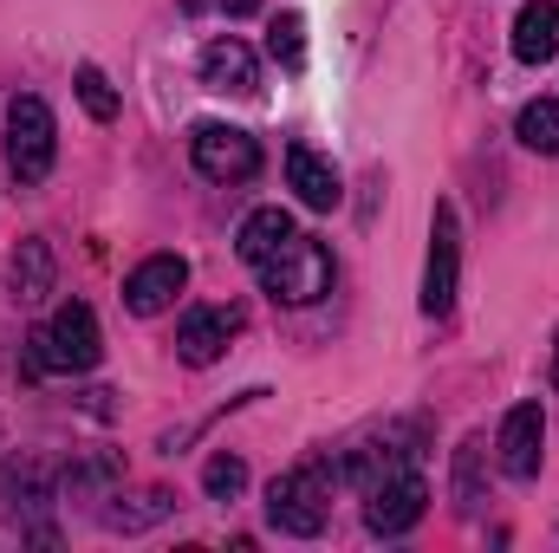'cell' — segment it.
Here are the masks:
<instances>
[{
	"mask_svg": "<svg viewBox=\"0 0 559 553\" xmlns=\"http://www.w3.org/2000/svg\"><path fill=\"white\" fill-rule=\"evenodd\" d=\"M455 280H462V228H455V209L436 202V222H429V261H423V313L442 319L455 306Z\"/></svg>",
	"mask_w": 559,
	"mask_h": 553,
	"instance_id": "7",
	"label": "cell"
},
{
	"mask_svg": "<svg viewBox=\"0 0 559 553\" xmlns=\"http://www.w3.org/2000/svg\"><path fill=\"white\" fill-rule=\"evenodd\" d=\"M325 515H332V469H325V462H299V469L274 475V489H267V521H274L280 534L312 541V534L325 528Z\"/></svg>",
	"mask_w": 559,
	"mask_h": 553,
	"instance_id": "2",
	"label": "cell"
},
{
	"mask_svg": "<svg viewBox=\"0 0 559 553\" xmlns=\"http://www.w3.org/2000/svg\"><path fill=\"white\" fill-rule=\"evenodd\" d=\"M228 339H235V313L228 306H195V313H182V326H176V358L182 365H215L222 352H228Z\"/></svg>",
	"mask_w": 559,
	"mask_h": 553,
	"instance_id": "10",
	"label": "cell"
},
{
	"mask_svg": "<svg viewBox=\"0 0 559 553\" xmlns=\"http://www.w3.org/2000/svg\"><path fill=\"white\" fill-rule=\"evenodd\" d=\"M514 59H521V66L559 59V0H527V7L514 13Z\"/></svg>",
	"mask_w": 559,
	"mask_h": 553,
	"instance_id": "13",
	"label": "cell"
},
{
	"mask_svg": "<svg viewBox=\"0 0 559 553\" xmlns=\"http://www.w3.org/2000/svg\"><path fill=\"white\" fill-rule=\"evenodd\" d=\"M521 143L527 150H540V156H559V98H534V105H521Z\"/></svg>",
	"mask_w": 559,
	"mask_h": 553,
	"instance_id": "18",
	"label": "cell"
},
{
	"mask_svg": "<svg viewBox=\"0 0 559 553\" xmlns=\"http://www.w3.org/2000/svg\"><path fill=\"white\" fill-rule=\"evenodd\" d=\"M189 163L209 176V183H248L261 169V143L235 125H195L189 131Z\"/></svg>",
	"mask_w": 559,
	"mask_h": 553,
	"instance_id": "6",
	"label": "cell"
},
{
	"mask_svg": "<svg viewBox=\"0 0 559 553\" xmlns=\"http://www.w3.org/2000/svg\"><path fill=\"white\" fill-rule=\"evenodd\" d=\"M202 85L209 92H235V98H254L261 92V66L241 39H209L202 46Z\"/></svg>",
	"mask_w": 559,
	"mask_h": 553,
	"instance_id": "11",
	"label": "cell"
},
{
	"mask_svg": "<svg viewBox=\"0 0 559 553\" xmlns=\"http://www.w3.org/2000/svg\"><path fill=\"white\" fill-rule=\"evenodd\" d=\"M7 286H13L20 306H39L52 293V248L46 242H20L13 261H7Z\"/></svg>",
	"mask_w": 559,
	"mask_h": 553,
	"instance_id": "15",
	"label": "cell"
},
{
	"mask_svg": "<svg viewBox=\"0 0 559 553\" xmlns=\"http://www.w3.org/2000/svg\"><path fill=\"white\" fill-rule=\"evenodd\" d=\"M176 508V495L169 489H143V495H118V508H105V528H118V534H143V528H156L163 515Z\"/></svg>",
	"mask_w": 559,
	"mask_h": 553,
	"instance_id": "16",
	"label": "cell"
},
{
	"mask_svg": "<svg viewBox=\"0 0 559 553\" xmlns=\"http://www.w3.org/2000/svg\"><path fill=\"white\" fill-rule=\"evenodd\" d=\"M286 183L299 189V202H306V209H338V202H345L338 169H332L312 143H293V150H286Z\"/></svg>",
	"mask_w": 559,
	"mask_h": 553,
	"instance_id": "12",
	"label": "cell"
},
{
	"mask_svg": "<svg viewBox=\"0 0 559 553\" xmlns=\"http://www.w3.org/2000/svg\"><path fill=\"white\" fill-rule=\"evenodd\" d=\"M182 7H202V0H182Z\"/></svg>",
	"mask_w": 559,
	"mask_h": 553,
	"instance_id": "26",
	"label": "cell"
},
{
	"mask_svg": "<svg viewBox=\"0 0 559 553\" xmlns=\"http://www.w3.org/2000/svg\"><path fill=\"white\" fill-rule=\"evenodd\" d=\"M46 482H52L46 462H7L0 469V508H39V502H52Z\"/></svg>",
	"mask_w": 559,
	"mask_h": 553,
	"instance_id": "17",
	"label": "cell"
},
{
	"mask_svg": "<svg viewBox=\"0 0 559 553\" xmlns=\"http://www.w3.org/2000/svg\"><path fill=\"white\" fill-rule=\"evenodd\" d=\"M222 7H228L235 20H241V13H261V0H222Z\"/></svg>",
	"mask_w": 559,
	"mask_h": 553,
	"instance_id": "24",
	"label": "cell"
},
{
	"mask_svg": "<svg viewBox=\"0 0 559 553\" xmlns=\"http://www.w3.org/2000/svg\"><path fill=\"white\" fill-rule=\"evenodd\" d=\"M293 235H299V228H293L286 209H254V215L241 222V235H235V255H241L248 268H261V261H274Z\"/></svg>",
	"mask_w": 559,
	"mask_h": 553,
	"instance_id": "14",
	"label": "cell"
},
{
	"mask_svg": "<svg viewBox=\"0 0 559 553\" xmlns=\"http://www.w3.org/2000/svg\"><path fill=\"white\" fill-rule=\"evenodd\" d=\"M52 156H59V125H52L46 98L20 92L7 105V169H13V183H46Z\"/></svg>",
	"mask_w": 559,
	"mask_h": 553,
	"instance_id": "3",
	"label": "cell"
},
{
	"mask_svg": "<svg viewBox=\"0 0 559 553\" xmlns=\"http://www.w3.org/2000/svg\"><path fill=\"white\" fill-rule=\"evenodd\" d=\"M423 515H429V482H423L417 469H397V475H384L378 489H365V528L384 534V541L411 534Z\"/></svg>",
	"mask_w": 559,
	"mask_h": 553,
	"instance_id": "5",
	"label": "cell"
},
{
	"mask_svg": "<svg viewBox=\"0 0 559 553\" xmlns=\"http://www.w3.org/2000/svg\"><path fill=\"white\" fill-rule=\"evenodd\" d=\"M79 105H85L98 125H111V118H118V92H111V79H105L98 66H79Z\"/></svg>",
	"mask_w": 559,
	"mask_h": 553,
	"instance_id": "21",
	"label": "cell"
},
{
	"mask_svg": "<svg viewBox=\"0 0 559 553\" xmlns=\"http://www.w3.org/2000/svg\"><path fill=\"white\" fill-rule=\"evenodd\" d=\"M202 489H209V502H235L241 489H248V462L241 456H209V469H202Z\"/></svg>",
	"mask_w": 559,
	"mask_h": 553,
	"instance_id": "20",
	"label": "cell"
},
{
	"mask_svg": "<svg viewBox=\"0 0 559 553\" xmlns=\"http://www.w3.org/2000/svg\"><path fill=\"white\" fill-rule=\"evenodd\" d=\"M254 274H261V286L274 293L280 306H312L319 293H332V255H325V242L293 235L274 261H261Z\"/></svg>",
	"mask_w": 559,
	"mask_h": 553,
	"instance_id": "4",
	"label": "cell"
},
{
	"mask_svg": "<svg viewBox=\"0 0 559 553\" xmlns=\"http://www.w3.org/2000/svg\"><path fill=\"white\" fill-rule=\"evenodd\" d=\"M33 352V372H46V378H79V372H92L98 365V352H105V339H98V313L85 306V299H66V306H52V319L26 339Z\"/></svg>",
	"mask_w": 559,
	"mask_h": 553,
	"instance_id": "1",
	"label": "cell"
},
{
	"mask_svg": "<svg viewBox=\"0 0 559 553\" xmlns=\"http://www.w3.org/2000/svg\"><path fill=\"white\" fill-rule=\"evenodd\" d=\"M455 508H462V515L481 508V436H468V443L455 449Z\"/></svg>",
	"mask_w": 559,
	"mask_h": 553,
	"instance_id": "19",
	"label": "cell"
},
{
	"mask_svg": "<svg viewBox=\"0 0 559 553\" xmlns=\"http://www.w3.org/2000/svg\"><path fill=\"white\" fill-rule=\"evenodd\" d=\"M111 482H118V456H85V462L66 469V489L72 495H105Z\"/></svg>",
	"mask_w": 559,
	"mask_h": 553,
	"instance_id": "22",
	"label": "cell"
},
{
	"mask_svg": "<svg viewBox=\"0 0 559 553\" xmlns=\"http://www.w3.org/2000/svg\"><path fill=\"white\" fill-rule=\"evenodd\" d=\"M495 449H501V475L508 482H534L540 475V456H547V411L540 404H514V411L501 416Z\"/></svg>",
	"mask_w": 559,
	"mask_h": 553,
	"instance_id": "8",
	"label": "cell"
},
{
	"mask_svg": "<svg viewBox=\"0 0 559 553\" xmlns=\"http://www.w3.org/2000/svg\"><path fill=\"white\" fill-rule=\"evenodd\" d=\"M182 286H189V261H182V255H150V261L131 268V280H124V306H131L138 319H150V313H163Z\"/></svg>",
	"mask_w": 559,
	"mask_h": 553,
	"instance_id": "9",
	"label": "cell"
},
{
	"mask_svg": "<svg viewBox=\"0 0 559 553\" xmlns=\"http://www.w3.org/2000/svg\"><path fill=\"white\" fill-rule=\"evenodd\" d=\"M554 391H559V339H554Z\"/></svg>",
	"mask_w": 559,
	"mask_h": 553,
	"instance_id": "25",
	"label": "cell"
},
{
	"mask_svg": "<svg viewBox=\"0 0 559 553\" xmlns=\"http://www.w3.org/2000/svg\"><path fill=\"white\" fill-rule=\"evenodd\" d=\"M267 52H274L280 66H299L306 59V20L299 13H280L274 26H267Z\"/></svg>",
	"mask_w": 559,
	"mask_h": 553,
	"instance_id": "23",
	"label": "cell"
}]
</instances>
